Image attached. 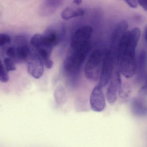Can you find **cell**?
Listing matches in <instances>:
<instances>
[{
  "label": "cell",
  "instance_id": "cell-1",
  "mask_svg": "<svg viewBox=\"0 0 147 147\" xmlns=\"http://www.w3.org/2000/svg\"><path fill=\"white\" fill-rule=\"evenodd\" d=\"M141 36V30L138 27L127 31L121 39L117 56L119 59H136V50Z\"/></svg>",
  "mask_w": 147,
  "mask_h": 147
},
{
  "label": "cell",
  "instance_id": "cell-2",
  "mask_svg": "<svg viewBox=\"0 0 147 147\" xmlns=\"http://www.w3.org/2000/svg\"><path fill=\"white\" fill-rule=\"evenodd\" d=\"M90 49V45L69 49V53L63 65L65 71L69 74L78 72L86 58Z\"/></svg>",
  "mask_w": 147,
  "mask_h": 147
},
{
  "label": "cell",
  "instance_id": "cell-3",
  "mask_svg": "<svg viewBox=\"0 0 147 147\" xmlns=\"http://www.w3.org/2000/svg\"><path fill=\"white\" fill-rule=\"evenodd\" d=\"M105 54L101 50H94L89 56L84 67V74L91 81L98 80L102 68Z\"/></svg>",
  "mask_w": 147,
  "mask_h": 147
},
{
  "label": "cell",
  "instance_id": "cell-4",
  "mask_svg": "<svg viewBox=\"0 0 147 147\" xmlns=\"http://www.w3.org/2000/svg\"><path fill=\"white\" fill-rule=\"evenodd\" d=\"M114 58L111 51H107L104 55L102 68L98 84L100 87H105L107 86L110 82L113 72Z\"/></svg>",
  "mask_w": 147,
  "mask_h": 147
},
{
  "label": "cell",
  "instance_id": "cell-5",
  "mask_svg": "<svg viewBox=\"0 0 147 147\" xmlns=\"http://www.w3.org/2000/svg\"><path fill=\"white\" fill-rule=\"evenodd\" d=\"M14 48L15 51L14 60L19 62L27 61L32 51L29 45L27 38L24 36L16 37Z\"/></svg>",
  "mask_w": 147,
  "mask_h": 147
},
{
  "label": "cell",
  "instance_id": "cell-6",
  "mask_svg": "<svg viewBox=\"0 0 147 147\" xmlns=\"http://www.w3.org/2000/svg\"><path fill=\"white\" fill-rule=\"evenodd\" d=\"M27 69L29 74L35 79L41 78L44 71L43 63L39 56L33 49L27 59Z\"/></svg>",
  "mask_w": 147,
  "mask_h": 147
},
{
  "label": "cell",
  "instance_id": "cell-7",
  "mask_svg": "<svg viewBox=\"0 0 147 147\" xmlns=\"http://www.w3.org/2000/svg\"><path fill=\"white\" fill-rule=\"evenodd\" d=\"M30 44L38 52L39 57L43 62V63L51 60L50 57L53 49L45 45L42 35H34L31 38Z\"/></svg>",
  "mask_w": 147,
  "mask_h": 147
},
{
  "label": "cell",
  "instance_id": "cell-8",
  "mask_svg": "<svg viewBox=\"0 0 147 147\" xmlns=\"http://www.w3.org/2000/svg\"><path fill=\"white\" fill-rule=\"evenodd\" d=\"M107 92V99L110 104H114L117 100L119 89L121 86L120 73L119 70L113 72Z\"/></svg>",
  "mask_w": 147,
  "mask_h": 147
},
{
  "label": "cell",
  "instance_id": "cell-9",
  "mask_svg": "<svg viewBox=\"0 0 147 147\" xmlns=\"http://www.w3.org/2000/svg\"><path fill=\"white\" fill-rule=\"evenodd\" d=\"M90 107L94 111L100 112L105 107L106 101L102 88L98 85L95 87L91 93Z\"/></svg>",
  "mask_w": 147,
  "mask_h": 147
},
{
  "label": "cell",
  "instance_id": "cell-10",
  "mask_svg": "<svg viewBox=\"0 0 147 147\" xmlns=\"http://www.w3.org/2000/svg\"><path fill=\"white\" fill-rule=\"evenodd\" d=\"M128 24L125 20H122L119 22L115 27L111 40V51L113 56L117 55V50L119 42L125 32L128 31Z\"/></svg>",
  "mask_w": 147,
  "mask_h": 147
},
{
  "label": "cell",
  "instance_id": "cell-11",
  "mask_svg": "<svg viewBox=\"0 0 147 147\" xmlns=\"http://www.w3.org/2000/svg\"><path fill=\"white\" fill-rule=\"evenodd\" d=\"M61 0H46L41 4L39 9V14L42 17H49L53 15L63 4Z\"/></svg>",
  "mask_w": 147,
  "mask_h": 147
},
{
  "label": "cell",
  "instance_id": "cell-12",
  "mask_svg": "<svg viewBox=\"0 0 147 147\" xmlns=\"http://www.w3.org/2000/svg\"><path fill=\"white\" fill-rule=\"evenodd\" d=\"M143 98L136 97L132 99L131 101V111L135 116L143 117L147 115V108Z\"/></svg>",
  "mask_w": 147,
  "mask_h": 147
},
{
  "label": "cell",
  "instance_id": "cell-13",
  "mask_svg": "<svg viewBox=\"0 0 147 147\" xmlns=\"http://www.w3.org/2000/svg\"><path fill=\"white\" fill-rule=\"evenodd\" d=\"M84 14L85 11L82 8L68 7L63 11L61 13V18L64 20H68L73 18L81 17Z\"/></svg>",
  "mask_w": 147,
  "mask_h": 147
},
{
  "label": "cell",
  "instance_id": "cell-14",
  "mask_svg": "<svg viewBox=\"0 0 147 147\" xmlns=\"http://www.w3.org/2000/svg\"><path fill=\"white\" fill-rule=\"evenodd\" d=\"M138 63L137 65L136 70L138 71V76L141 78L142 76L144 78V73L146 71V59H147V54L146 51L143 50L140 52L138 58Z\"/></svg>",
  "mask_w": 147,
  "mask_h": 147
},
{
  "label": "cell",
  "instance_id": "cell-15",
  "mask_svg": "<svg viewBox=\"0 0 147 147\" xmlns=\"http://www.w3.org/2000/svg\"><path fill=\"white\" fill-rule=\"evenodd\" d=\"M54 95L56 101L58 105H64L67 102V92L63 86H58L56 88L54 92Z\"/></svg>",
  "mask_w": 147,
  "mask_h": 147
},
{
  "label": "cell",
  "instance_id": "cell-16",
  "mask_svg": "<svg viewBox=\"0 0 147 147\" xmlns=\"http://www.w3.org/2000/svg\"><path fill=\"white\" fill-rule=\"evenodd\" d=\"M131 92L130 86L127 82H125L123 84H121L119 89L118 94L122 99L127 100L130 97Z\"/></svg>",
  "mask_w": 147,
  "mask_h": 147
},
{
  "label": "cell",
  "instance_id": "cell-17",
  "mask_svg": "<svg viewBox=\"0 0 147 147\" xmlns=\"http://www.w3.org/2000/svg\"><path fill=\"white\" fill-rule=\"evenodd\" d=\"M9 79L10 78L7 71L0 60V81L1 82L6 83L9 81Z\"/></svg>",
  "mask_w": 147,
  "mask_h": 147
},
{
  "label": "cell",
  "instance_id": "cell-18",
  "mask_svg": "<svg viewBox=\"0 0 147 147\" xmlns=\"http://www.w3.org/2000/svg\"><path fill=\"white\" fill-rule=\"evenodd\" d=\"M4 63L5 66L6 70L7 72L15 71L16 67L14 64L13 60L10 58H5L4 60Z\"/></svg>",
  "mask_w": 147,
  "mask_h": 147
},
{
  "label": "cell",
  "instance_id": "cell-19",
  "mask_svg": "<svg viewBox=\"0 0 147 147\" xmlns=\"http://www.w3.org/2000/svg\"><path fill=\"white\" fill-rule=\"evenodd\" d=\"M11 38L9 35L4 33L0 34V47L11 42Z\"/></svg>",
  "mask_w": 147,
  "mask_h": 147
},
{
  "label": "cell",
  "instance_id": "cell-20",
  "mask_svg": "<svg viewBox=\"0 0 147 147\" xmlns=\"http://www.w3.org/2000/svg\"><path fill=\"white\" fill-rule=\"evenodd\" d=\"M6 55L9 57V58L11 59H15V51L14 47H9L6 51Z\"/></svg>",
  "mask_w": 147,
  "mask_h": 147
},
{
  "label": "cell",
  "instance_id": "cell-21",
  "mask_svg": "<svg viewBox=\"0 0 147 147\" xmlns=\"http://www.w3.org/2000/svg\"><path fill=\"white\" fill-rule=\"evenodd\" d=\"M125 2L127 4L128 6L132 8H137L138 6L137 1L135 0H129V1H125Z\"/></svg>",
  "mask_w": 147,
  "mask_h": 147
},
{
  "label": "cell",
  "instance_id": "cell-22",
  "mask_svg": "<svg viewBox=\"0 0 147 147\" xmlns=\"http://www.w3.org/2000/svg\"><path fill=\"white\" fill-rule=\"evenodd\" d=\"M138 4L139 5L144 11H147V3L146 1H143V0H139L137 1Z\"/></svg>",
  "mask_w": 147,
  "mask_h": 147
},
{
  "label": "cell",
  "instance_id": "cell-23",
  "mask_svg": "<svg viewBox=\"0 0 147 147\" xmlns=\"http://www.w3.org/2000/svg\"><path fill=\"white\" fill-rule=\"evenodd\" d=\"M73 2L76 5H80L82 3V1L80 0H74L73 1Z\"/></svg>",
  "mask_w": 147,
  "mask_h": 147
},
{
  "label": "cell",
  "instance_id": "cell-24",
  "mask_svg": "<svg viewBox=\"0 0 147 147\" xmlns=\"http://www.w3.org/2000/svg\"><path fill=\"white\" fill-rule=\"evenodd\" d=\"M144 40L145 42H147V28L145 27V30H144Z\"/></svg>",
  "mask_w": 147,
  "mask_h": 147
}]
</instances>
